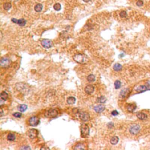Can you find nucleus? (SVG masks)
<instances>
[{
  "label": "nucleus",
  "mask_w": 150,
  "mask_h": 150,
  "mask_svg": "<svg viewBox=\"0 0 150 150\" xmlns=\"http://www.w3.org/2000/svg\"><path fill=\"white\" fill-rule=\"evenodd\" d=\"M106 101L107 99L105 97L103 96L99 97H98L97 99V101L99 103H100V104H104V103H105V102H106Z\"/></svg>",
  "instance_id": "20"
},
{
  "label": "nucleus",
  "mask_w": 150,
  "mask_h": 150,
  "mask_svg": "<svg viewBox=\"0 0 150 150\" xmlns=\"http://www.w3.org/2000/svg\"><path fill=\"white\" fill-rule=\"evenodd\" d=\"M107 127L108 128H112L113 127H114V124L112 123V122H109L107 124Z\"/></svg>",
  "instance_id": "33"
},
{
  "label": "nucleus",
  "mask_w": 150,
  "mask_h": 150,
  "mask_svg": "<svg viewBox=\"0 0 150 150\" xmlns=\"http://www.w3.org/2000/svg\"><path fill=\"white\" fill-rule=\"evenodd\" d=\"M137 108L136 104H134V103H129L126 106V109H127V111H129V112L132 113L134 111H135V110Z\"/></svg>",
  "instance_id": "12"
},
{
  "label": "nucleus",
  "mask_w": 150,
  "mask_h": 150,
  "mask_svg": "<svg viewBox=\"0 0 150 150\" xmlns=\"http://www.w3.org/2000/svg\"><path fill=\"white\" fill-rule=\"evenodd\" d=\"M105 109V107L103 104H99L94 107V110L97 113H101L104 111Z\"/></svg>",
  "instance_id": "11"
},
{
  "label": "nucleus",
  "mask_w": 150,
  "mask_h": 150,
  "mask_svg": "<svg viewBox=\"0 0 150 150\" xmlns=\"http://www.w3.org/2000/svg\"><path fill=\"white\" fill-rule=\"evenodd\" d=\"M146 86L147 87V90H150V81H147L146 83Z\"/></svg>",
  "instance_id": "34"
},
{
  "label": "nucleus",
  "mask_w": 150,
  "mask_h": 150,
  "mask_svg": "<svg viewBox=\"0 0 150 150\" xmlns=\"http://www.w3.org/2000/svg\"><path fill=\"white\" fill-rule=\"evenodd\" d=\"M53 8L56 11H60L61 9V5L59 3H56L54 5Z\"/></svg>",
  "instance_id": "29"
},
{
  "label": "nucleus",
  "mask_w": 150,
  "mask_h": 150,
  "mask_svg": "<svg viewBox=\"0 0 150 150\" xmlns=\"http://www.w3.org/2000/svg\"><path fill=\"white\" fill-rule=\"evenodd\" d=\"M41 45L45 48H50L53 46V42L50 39H44L41 41Z\"/></svg>",
  "instance_id": "7"
},
{
  "label": "nucleus",
  "mask_w": 150,
  "mask_h": 150,
  "mask_svg": "<svg viewBox=\"0 0 150 150\" xmlns=\"http://www.w3.org/2000/svg\"><path fill=\"white\" fill-rule=\"evenodd\" d=\"M44 149H49V148H48V147H42V148H41V150H44Z\"/></svg>",
  "instance_id": "38"
},
{
  "label": "nucleus",
  "mask_w": 150,
  "mask_h": 150,
  "mask_svg": "<svg viewBox=\"0 0 150 150\" xmlns=\"http://www.w3.org/2000/svg\"><path fill=\"white\" fill-rule=\"evenodd\" d=\"M13 116L15 117H16V118H20V117H21V116H22V113L19 112L14 113L13 114Z\"/></svg>",
  "instance_id": "31"
},
{
  "label": "nucleus",
  "mask_w": 150,
  "mask_h": 150,
  "mask_svg": "<svg viewBox=\"0 0 150 150\" xmlns=\"http://www.w3.org/2000/svg\"><path fill=\"white\" fill-rule=\"evenodd\" d=\"M1 99L3 100H6L8 98V94H7V92H2L1 93Z\"/></svg>",
  "instance_id": "25"
},
{
  "label": "nucleus",
  "mask_w": 150,
  "mask_h": 150,
  "mask_svg": "<svg viewBox=\"0 0 150 150\" xmlns=\"http://www.w3.org/2000/svg\"><path fill=\"white\" fill-rule=\"evenodd\" d=\"M136 116L137 117V118L138 119L141 120H147L148 118V116L146 113L142 112L137 113Z\"/></svg>",
  "instance_id": "14"
},
{
  "label": "nucleus",
  "mask_w": 150,
  "mask_h": 150,
  "mask_svg": "<svg viewBox=\"0 0 150 150\" xmlns=\"http://www.w3.org/2000/svg\"><path fill=\"white\" fill-rule=\"evenodd\" d=\"M120 16L121 18H126L127 17V12L126 11H122L120 13Z\"/></svg>",
  "instance_id": "30"
},
{
  "label": "nucleus",
  "mask_w": 150,
  "mask_h": 150,
  "mask_svg": "<svg viewBox=\"0 0 150 150\" xmlns=\"http://www.w3.org/2000/svg\"><path fill=\"white\" fill-rule=\"evenodd\" d=\"M38 130L35 129V128H31V129L29 130L28 132V134L29 137L31 139H35L36 138L38 135Z\"/></svg>",
  "instance_id": "8"
},
{
  "label": "nucleus",
  "mask_w": 150,
  "mask_h": 150,
  "mask_svg": "<svg viewBox=\"0 0 150 150\" xmlns=\"http://www.w3.org/2000/svg\"><path fill=\"white\" fill-rule=\"evenodd\" d=\"M135 90H136V92H137L138 93H143V92H146V91H147V87H146V85H140V86H138V87H137Z\"/></svg>",
  "instance_id": "15"
},
{
  "label": "nucleus",
  "mask_w": 150,
  "mask_h": 150,
  "mask_svg": "<svg viewBox=\"0 0 150 150\" xmlns=\"http://www.w3.org/2000/svg\"><path fill=\"white\" fill-rule=\"evenodd\" d=\"M26 21L25 19L21 18V19H20V20H18L17 24L20 25V26H25V25H26Z\"/></svg>",
  "instance_id": "24"
},
{
  "label": "nucleus",
  "mask_w": 150,
  "mask_h": 150,
  "mask_svg": "<svg viewBox=\"0 0 150 150\" xmlns=\"http://www.w3.org/2000/svg\"><path fill=\"white\" fill-rule=\"evenodd\" d=\"M131 91L130 89L128 88L124 89L123 90H122V91L120 93V98L121 99H125L126 98H127L128 96V95L130 93Z\"/></svg>",
  "instance_id": "10"
},
{
  "label": "nucleus",
  "mask_w": 150,
  "mask_h": 150,
  "mask_svg": "<svg viewBox=\"0 0 150 150\" xmlns=\"http://www.w3.org/2000/svg\"><path fill=\"white\" fill-rule=\"evenodd\" d=\"M141 127L138 124H134L130 126L129 128V131L133 135H137L140 131Z\"/></svg>",
  "instance_id": "4"
},
{
  "label": "nucleus",
  "mask_w": 150,
  "mask_h": 150,
  "mask_svg": "<svg viewBox=\"0 0 150 150\" xmlns=\"http://www.w3.org/2000/svg\"><path fill=\"white\" fill-rule=\"evenodd\" d=\"M21 150H31V148H30L29 146H24V147H21Z\"/></svg>",
  "instance_id": "36"
},
{
  "label": "nucleus",
  "mask_w": 150,
  "mask_h": 150,
  "mask_svg": "<svg viewBox=\"0 0 150 150\" xmlns=\"http://www.w3.org/2000/svg\"><path fill=\"white\" fill-rule=\"evenodd\" d=\"M118 114V112L117 111V110H114V111H113L112 112H111V115H113V116H116Z\"/></svg>",
  "instance_id": "35"
},
{
  "label": "nucleus",
  "mask_w": 150,
  "mask_h": 150,
  "mask_svg": "<svg viewBox=\"0 0 150 150\" xmlns=\"http://www.w3.org/2000/svg\"><path fill=\"white\" fill-rule=\"evenodd\" d=\"M39 118L37 116H32L29 119V124L32 127H35L39 124Z\"/></svg>",
  "instance_id": "6"
},
{
  "label": "nucleus",
  "mask_w": 150,
  "mask_h": 150,
  "mask_svg": "<svg viewBox=\"0 0 150 150\" xmlns=\"http://www.w3.org/2000/svg\"><path fill=\"white\" fill-rule=\"evenodd\" d=\"M11 21H12V22H14V23L17 24V21H18L17 19H16V18H12L11 19Z\"/></svg>",
  "instance_id": "37"
},
{
  "label": "nucleus",
  "mask_w": 150,
  "mask_h": 150,
  "mask_svg": "<svg viewBox=\"0 0 150 150\" xmlns=\"http://www.w3.org/2000/svg\"><path fill=\"white\" fill-rule=\"evenodd\" d=\"M144 4V2L142 1V0H138V1H137L136 2V5L138 7H141V6L143 5Z\"/></svg>",
  "instance_id": "32"
},
{
  "label": "nucleus",
  "mask_w": 150,
  "mask_h": 150,
  "mask_svg": "<svg viewBox=\"0 0 150 150\" xmlns=\"http://www.w3.org/2000/svg\"><path fill=\"white\" fill-rule=\"evenodd\" d=\"M86 148L85 147V145L83 143H79L77 145H76V146L74 148L75 150H84Z\"/></svg>",
  "instance_id": "21"
},
{
  "label": "nucleus",
  "mask_w": 150,
  "mask_h": 150,
  "mask_svg": "<svg viewBox=\"0 0 150 150\" xmlns=\"http://www.w3.org/2000/svg\"><path fill=\"white\" fill-rule=\"evenodd\" d=\"M58 114V111L56 109H52L48 110L45 113V116L48 118H55Z\"/></svg>",
  "instance_id": "5"
},
{
  "label": "nucleus",
  "mask_w": 150,
  "mask_h": 150,
  "mask_svg": "<svg viewBox=\"0 0 150 150\" xmlns=\"http://www.w3.org/2000/svg\"><path fill=\"white\" fill-rule=\"evenodd\" d=\"M43 9V5L41 4H38L36 5L34 7V9L35 11L39 12L42 11Z\"/></svg>",
  "instance_id": "19"
},
{
  "label": "nucleus",
  "mask_w": 150,
  "mask_h": 150,
  "mask_svg": "<svg viewBox=\"0 0 150 150\" xmlns=\"http://www.w3.org/2000/svg\"><path fill=\"white\" fill-rule=\"evenodd\" d=\"M73 59L77 63H80V64H85V63H87L89 61V57L86 55L81 53L75 55L73 56Z\"/></svg>",
  "instance_id": "1"
},
{
  "label": "nucleus",
  "mask_w": 150,
  "mask_h": 150,
  "mask_svg": "<svg viewBox=\"0 0 150 150\" xmlns=\"http://www.w3.org/2000/svg\"><path fill=\"white\" fill-rule=\"evenodd\" d=\"M85 91L87 94H91L94 92V87L93 85H87L85 89Z\"/></svg>",
  "instance_id": "13"
},
{
  "label": "nucleus",
  "mask_w": 150,
  "mask_h": 150,
  "mask_svg": "<svg viewBox=\"0 0 150 150\" xmlns=\"http://www.w3.org/2000/svg\"><path fill=\"white\" fill-rule=\"evenodd\" d=\"M11 64V61L8 57H4L1 59L0 61V65L2 68H7L10 66Z\"/></svg>",
  "instance_id": "3"
},
{
  "label": "nucleus",
  "mask_w": 150,
  "mask_h": 150,
  "mask_svg": "<svg viewBox=\"0 0 150 150\" xmlns=\"http://www.w3.org/2000/svg\"><path fill=\"white\" fill-rule=\"evenodd\" d=\"M122 86V83H121V81L120 80H117L114 82V87L116 88V89H118L121 87Z\"/></svg>",
  "instance_id": "28"
},
{
  "label": "nucleus",
  "mask_w": 150,
  "mask_h": 150,
  "mask_svg": "<svg viewBox=\"0 0 150 150\" xmlns=\"http://www.w3.org/2000/svg\"><path fill=\"white\" fill-rule=\"evenodd\" d=\"M79 118L83 122H87V121L89 120L90 115L87 112L80 111V112H79Z\"/></svg>",
  "instance_id": "9"
},
{
  "label": "nucleus",
  "mask_w": 150,
  "mask_h": 150,
  "mask_svg": "<svg viewBox=\"0 0 150 150\" xmlns=\"http://www.w3.org/2000/svg\"><path fill=\"white\" fill-rule=\"evenodd\" d=\"M80 133H81V137L86 138L89 137L90 134V128L87 124H81L80 126Z\"/></svg>",
  "instance_id": "2"
},
{
  "label": "nucleus",
  "mask_w": 150,
  "mask_h": 150,
  "mask_svg": "<svg viewBox=\"0 0 150 150\" xmlns=\"http://www.w3.org/2000/svg\"><path fill=\"white\" fill-rule=\"evenodd\" d=\"M11 4L9 3V2H6V3L4 4L3 5V7H4V9L5 10H9L11 8Z\"/></svg>",
  "instance_id": "27"
},
{
  "label": "nucleus",
  "mask_w": 150,
  "mask_h": 150,
  "mask_svg": "<svg viewBox=\"0 0 150 150\" xmlns=\"http://www.w3.org/2000/svg\"><path fill=\"white\" fill-rule=\"evenodd\" d=\"M83 1L84 2H89L90 0H83Z\"/></svg>",
  "instance_id": "39"
},
{
  "label": "nucleus",
  "mask_w": 150,
  "mask_h": 150,
  "mask_svg": "<svg viewBox=\"0 0 150 150\" xmlns=\"http://www.w3.org/2000/svg\"><path fill=\"white\" fill-rule=\"evenodd\" d=\"M119 141V138L117 136H114L110 140V142L112 145H116Z\"/></svg>",
  "instance_id": "16"
},
{
  "label": "nucleus",
  "mask_w": 150,
  "mask_h": 150,
  "mask_svg": "<svg viewBox=\"0 0 150 150\" xmlns=\"http://www.w3.org/2000/svg\"><path fill=\"white\" fill-rule=\"evenodd\" d=\"M76 102V98L75 97H69L67 99V103L69 104H75Z\"/></svg>",
  "instance_id": "22"
},
{
  "label": "nucleus",
  "mask_w": 150,
  "mask_h": 150,
  "mask_svg": "<svg viewBox=\"0 0 150 150\" xmlns=\"http://www.w3.org/2000/svg\"><path fill=\"white\" fill-rule=\"evenodd\" d=\"M28 106L26 104H20L18 107V109L20 110L21 112H25L26 110H27Z\"/></svg>",
  "instance_id": "18"
},
{
  "label": "nucleus",
  "mask_w": 150,
  "mask_h": 150,
  "mask_svg": "<svg viewBox=\"0 0 150 150\" xmlns=\"http://www.w3.org/2000/svg\"><path fill=\"white\" fill-rule=\"evenodd\" d=\"M87 81H88L89 82H90V83L94 82V81L96 80L95 76H94V75H92H92H89L87 77Z\"/></svg>",
  "instance_id": "23"
},
{
  "label": "nucleus",
  "mask_w": 150,
  "mask_h": 150,
  "mask_svg": "<svg viewBox=\"0 0 150 150\" xmlns=\"http://www.w3.org/2000/svg\"><path fill=\"white\" fill-rule=\"evenodd\" d=\"M16 1H18V0H16Z\"/></svg>",
  "instance_id": "40"
},
{
  "label": "nucleus",
  "mask_w": 150,
  "mask_h": 150,
  "mask_svg": "<svg viewBox=\"0 0 150 150\" xmlns=\"http://www.w3.org/2000/svg\"><path fill=\"white\" fill-rule=\"evenodd\" d=\"M7 139L10 141H14L15 140V135L12 133H9L7 136Z\"/></svg>",
  "instance_id": "26"
},
{
  "label": "nucleus",
  "mask_w": 150,
  "mask_h": 150,
  "mask_svg": "<svg viewBox=\"0 0 150 150\" xmlns=\"http://www.w3.org/2000/svg\"><path fill=\"white\" fill-rule=\"evenodd\" d=\"M122 68H123V66H122V65L118 63H116V64L113 66L114 70H115V71L116 72L120 71V70H122Z\"/></svg>",
  "instance_id": "17"
}]
</instances>
